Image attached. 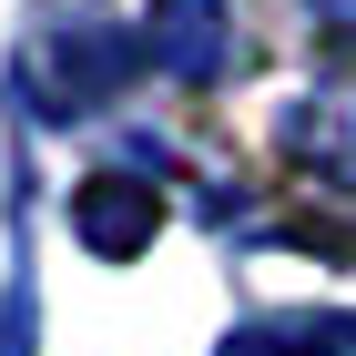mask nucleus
Returning <instances> with one entry per match:
<instances>
[{
  "instance_id": "1",
  "label": "nucleus",
  "mask_w": 356,
  "mask_h": 356,
  "mask_svg": "<svg viewBox=\"0 0 356 356\" xmlns=\"http://www.w3.org/2000/svg\"><path fill=\"white\" fill-rule=\"evenodd\" d=\"M133 61H143V41L133 31H112V21H51L41 41L21 51V92H31V112H92V102H112V92L133 82Z\"/></svg>"
},
{
  "instance_id": "2",
  "label": "nucleus",
  "mask_w": 356,
  "mask_h": 356,
  "mask_svg": "<svg viewBox=\"0 0 356 356\" xmlns=\"http://www.w3.org/2000/svg\"><path fill=\"white\" fill-rule=\"evenodd\" d=\"M72 234H82L102 265H133V254L163 234V193L133 184V173H92V184L72 193Z\"/></svg>"
},
{
  "instance_id": "3",
  "label": "nucleus",
  "mask_w": 356,
  "mask_h": 356,
  "mask_svg": "<svg viewBox=\"0 0 356 356\" xmlns=\"http://www.w3.org/2000/svg\"><path fill=\"white\" fill-rule=\"evenodd\" d=\"M285 153H296L316 184H346L356 193V72L326 92H305L296 112H285Z\"/></svg>"
},
{
  "instance_id": "6",
  "label": "nucleus",
  "mask_w": 356,
  "mask_h": 356,
  "mask_svg": "<svg viewBox=\"0 0 356 356\" xmlns=\"http://www.w3.org/2000/svg\"><path fill=\"white\" fill-rule=\"evenodd\" d=\"M316 10V31H336V41H356V0H305Z\"/></svg>"
},
{
  "instance_id": "5",
  "label": "nucleus",
  "mask_w": 356,
  "mask_h": 356,
  "mask_svg": "<svg viewBox=\"0 0 356 356\" xmlns=\"http://www.w3.org/2000/svg\"><path fill=\"white\" fill-rule=\"evenodd\" d=\"M31 326H41V296H31V265L10 254V296H0V356H31Z\"/></svg>"
},
{
  "instance_id": "4",
  "label": "nucleus",
  "mask_w": 356,
  "mask_h": 356,
  "mask_svg": "<svg viewBox=\"0 0 356 356\" xmlns=\"http://www.w3.org/2000/svg\"><path fill=\"white\" fill-rule=\"evenodd\" d=\"M224 51H234L224 0H153V61H163L173 82H214Z\"/></svg>"
}]
</instances>
